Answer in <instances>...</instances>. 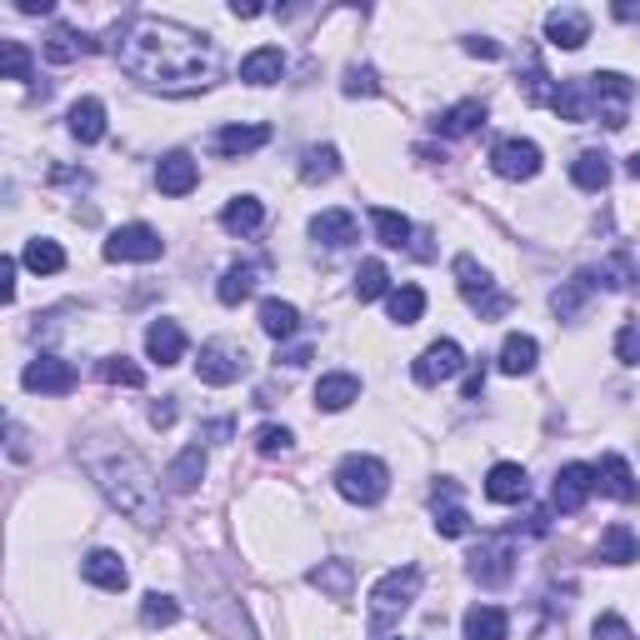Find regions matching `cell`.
Masks as SVG:
<instances>
[{
    "label": "cell",
    "mask_w": 640,
    "mask_h": 640,
    "mask_svg": "<svg viewBox=\"0 0 640 640\" xmlns=\"http://www.w3.org/2000/svg\"><path fill=\"white\" fill-rule=\"evenodd\" d=\"M110 56L120 60V71L131 81L166 95H190L221 81L215 40L180 21H161V15H131L126 25H116Z\"/></svg>",
    "instance_id": "cell-1"
},
{
    "label": "cell",
    "mask_w": 640,
    "mask_h": 640,
    "mask_svg": "<svg viewBox=\"0 0 640 640\" xmlns=\"http://www.w3.org/2000/svg\"><path fill=\"white\" fill-rule=\"evenodd\" d=\"M85 471H91V481L100 486V496L110 500V506L120 510V515H131L135 525H161L166 521V500H161V481H155V471L141 461L135 451H110V455H91L85 451Z\"/></svg>",
    "instance_id": "cell-2"
},
{
    "label": "cell",
    "mask_w": 640,
    "mask_h": 640,
    "mask_svg": "<svg viewBox=\"0 0 640 640\" xmlns=\"http://www.w3.org/2000/svg\"><path fill=\"white\" fill-rule=\"evenodd\" d=\"M415 595H420V566H401V570H391V576H380L376 591H370V630L386 636V630L411 611Z\"/></svg>",
    "instance_id": "cell-3"
},
{
    "label": "cell",
    "mask_w": 640,
    "mask_h": 640,
    "mask_svg": "<svg viewBox=\"0 0 640 640\" xmlns=\"http://www.w3.org/2000/svg\"><path fill=\"white\" fill-rule=\"evenodd\" d=\"M335 490H341L351 506H376V500H386V490H391V471H386V461H376V455H345V461L335 465Z\"/></svg>",
    "instance_id": "cell-4"
},
{
    "label": "cell",
    "mask_w": 640,
    "mask_h": 640,
    "mask_svg": "<svg viewBox=\"0 0 640 640\" xmlns=\"http://www.w3.org/2000/svg\"><path fill=\"white\" fill-rule=\"evenodd\" d=\"M455 285H461V296L471 300L475 310H481V320H496V316H506L510 310V296H500L496 291V281H490V271L475 256H455Z\"/></svg>",
    "instance_id": "cell-5"
},
{
    "label": "cell",
    "mask_w": 640,
    "mask_h": 640,
    "mask_svg": "<svg viewBox=\"0 0 640 640\" xmlns=\"http://www.w3.org/2000/svg\"><path fill=\"white\" fill-rule=\"evenodd\" d=\"M195 376L205 386H236L240 376H250V356L240 341H205L201 360H195Z\"/></svg>",
    "instance_id": "cell-6"
},
{
    "label": "cell",
    "mask_w": 640,
    "mask_h": 640,
    "mask_svg": "<svg viewBox=\"0 0 640 640\" xmlns=\"http://www.w3.org/2000/svg\"><path fill=\"white\" fill-rule=\"evenodd\" d=\"M585 81H591L595 120H605L611 131H620V126H626L630 100H636V85H630L620 71H595V75H585Z\"/></svg>",
    "instance_id": "cell-7"
},
{
    "label": "cell",
    "mask_w": 640,
    "mask_h": 640,
    "mask_svg": "<svg viewBox=\"0 0 640 640\" xmlns=\"http://www.w3.org/2000/svg\"><path fill=\"white\" fill-rule=\"evenodd\" d=\"M166 256V240H161V230L155 226H120V230H110V240H106V261H135V265H145V261H161Z\"/></svg>",
    "instance_id": "cell-8"
},
{
    "label": "cell",
    "mask_w": 640,
    "mask_h": 640,
    "mask_svg": "<svg viewBox=\"0 0 640 640\" xmlns=\"http://www.w3.org/2000/svg\"><path fill=\"white\" fill-rule=\"evenodd\" d=\"M490 166H496L500 180H531V176H541V145L525 141V135H506L490 151Z\"/></svg>",
    "instance_id": "cell-9"
},
{
    "label": "cell",
    "mask_w": 640,
    "mask_h": 640,
    "mask_svg": "<svg viewBox=\"0 0 640 640\" xmlns=\"http://www.w3.org/2000/svg\"><path fill=\"white\" fill-rule=\"evenodd\" d=\"M465 370V351L455 341H430L420 356H415L411 376L420 380V386H440V380H455Z\"/></svg>",
    "instance_id": "cell-10"
},
{
    "label": "cell",
    "mask_w": 640,
    "mask_h": 640,
    "mask_svg": "<svg viewBox=\"0 0 640 640\" xmlns=\"http://www.w3.org/2000/svg\"><path fill=\"white\" fill-rule=\"evenodd\" d=\"M21 386L31 395H71L75 391V366L60 356H36L21 370Z\"/></svg>",
    "instance_id": "cell-11"
},
{
    "label": "cell",
    "mask_w": 640,
    "mask_h": 640,
    "mask_svg": "<svg viewBox=\"0 0 640 640\" xmlns=\"http://www.w3.org/2000/svg\"><path fill=\"white\" fill-rule=\"evenodd\" d=\"M595 490V465H581V461H570L556 471V486H550V506L560 510V515H576V510L591 500Z\"/></svg>",
    "instance_id": "cell-12"
},
{
    "label": "cell",
    "mask_w": 640,
    "mask_h": 640,
    "mask_svg": "<svg viewBox=\"0 0 640 640\" xmlns=\"http://www.w3.org/2000/svg\"><path fill=\"white\" fill-rule=\"evenodd\" d=\"M481 585H506L510 570H515V546L510 541H481V550L471 556V566H465Z\"/></svg>",
    "instance_id": "cell-13"
},
{
    "label": "cell",
    "mask_w": 640,
    "mask_h": 640,
    "mask_svg": "<svg viewBox=\"0 0 640 640\" xmlns=\"http://www.w3.org/2000/svg\"><path fill=\"white\" fill-rule=\"evenodd\" d=\"M155 186H161V195H190V190L201 186V166L186 151H170L155 166Z\"/></svg>",
    "instance_id": "cell-14"
},
{
    "label": "cell",
    "mask_w": 640,
    "mask_h": 640,
    "mask_svg": "<svg viewBox=\"0 0 640 640\" xmlns=\"http://www.w3.org/2000/svg\"><path fill=\"white\" fill-rule=\"evenodd\" d=\"M486 496L496 500V506H521V500L531 496V475H525V465H515V461L490 465V475H486Z\"/></svg>",
    "instance_id": "cell-15"
},
{
    "label": "cell",
    "mask_w": 640,
    "mask_h": 640,
    "mask_svg": "<svg viewBox=\"0 0 640 640\" xmlns=\"http://www.w3.org/2000/svg\"><path fill=\"white\" fill-rule=\"evenodd\" d=\"M595 490H605L611 500H636L640 486H636V471H630L626 455H601V465H595Z\"/></svg>",
    "instance_id": "cell-16"
},
{
    "label": "cell",
    "mask_w": 640,
    "mask_h": 640,
    "mask_svg": "<svg viewBox=\"0 0 640 640\" xmlns=\"http://www.w3.org/2000/svg\"><path fill=\"white\" fill-rule=\"evenodd\" d=\"M546 40L550 46H560V50H581L585 40H591V15L585 11H550L546 15Z\"/></svg>",
    "instance_id": "cell-17"
},
{
    "label": "cell",
    "mask_w": 640,
    "mask_h": 640,
    "mask_svg": "<svg viewBox=\"0 0 640 640\" xmlns=\"http://www.w3.org/2000/svg\"><path fill=\"white\" fill-rule=\"evenodd\" d=\"M81 576L91 585H100V591H126V585H131V570H126V560H120L116 550H91V556L81 560Z\"/></svg>",
    "instance_id": "cell-18"
},
{
    "label": "cell",
    "mask_w": 640,
    "mask_h": 640,
    "mask_svg": "<svg viewBox=\"0 0 640 640\" xmlns=\"http://www.w3.org/2000/svg\"><path fill=\"white\" fill-rule=\"evenodd\" d=\"M550 110H556L560 120H570V126H581V120H595L591 81H585V75H576V81H560V85H556V100H550Z\"/></svg>",
    "instance_id": "cell-19"
},
{
    "label": "cell",
    "mask_w": 640,
    "mask_h": 640,
    "mask_svg": "<svg viewBox=\"0 0 640 640\" xmlns=\"http://www.w3.org/2000/svg\"><path fill=\"white\" fill-rule=\"evenodd\" d=\"M145 356L155 366H176L186 356V331H180L176 320H151V331H145Z\"/></svg>",
    "instance_id": "cell-20"
},
{
    "label": "cell",
    "mask_w": 640,
    "mask_h": 640,
    "mask_svg": "<svg viewBox=\"0 0 640 640\" xmlns=\"http://www.w3.org/2000/svg\"><path fill=\"white\" fill-rule=\"evenodd\" d=\"M306 581L316 585L320 595H331V601H351V591H356V566H351V560H320V566H310Z\"/></svg>",
    "instance_id": "cell-21"
},
{
    "label": "cell",
    "mask_w": 640,
    "mask_h": 640,
    "mask_svg": "<svg viewBox=\"0 0 640 640\" xmlns=\"http://www.w3.org/2000/svg\"><path fill=\"white\" fill-rule=\"evenodd\" d=\"M201 481H205V451L201 446H186V451L166 465V490L170 496H190Z\"/></svg>",
    "instance_id": "cell-22"
},
{
    "label": "cell",
    "mask_w": 640,
    "mask_h": 640,
    "mask_svg": "<svg viewBox=\"0 0 640 640\" xmlns=\"http://www.w3.org/2000/svg\"><path fill=\"white\" fill-rule=\"evenodd\" d=\"M356 236H360V226H356V215L351 211H320L316 221H310V240H316V246L341 250V246H351Z\"/></svg>",
    "instance_id": "cell-23"
},
{
    "label": "cell",
    "mask_w": 640,
    "mask_h": 640,
    "mask_svg": "<svg viewBox=\"0 0 640 640\" xmlns=\"http://www.w3.org/2000/svg\"><path fill=\"white\" fill-rule=\"evenodd\" d=\"M66 131H71L81 145H95L100 135H106V106H100L95 95H81V100L71 106V116H66Z\"/></svg>",
    "instance_id": "cell-24"
},
{
    "label": "cell",
    "mask_w": 640,
    "mask_h": 640,
    "mask_svg": "<svg viewBox=\"0 0 640 640\" xmlns=\"http://www.w3.org/2000/svg\"><path fill=\"white\" fill-rule=\"evenodd\" d=\"M360 401V380L351 376V370H331V376H320L316 386V405L320 411H345V405H356Z\"/></svg>",
    "instance_id": "cell-25"
},
{
    "label": "cell",
    "mask_w": 640,
    "mask_h": 640,
    "mask_svg": "<svg viewBox=\"0 0 640 640\" xmlns=\"http://www.w3.org/2000/svg\"><path fill=\"white\" fill-rule=\"evenodd\" d=\"M481 126H486V106L481 100H461V106L436 116V135H446V141H461V135L481 131Z\"/></svg>",
    "instance_id": "cell-26"
},
{
    "label": "cell",
    "mask_w": 640,
    "mask_h": 640,
    "mask_svg": "<svg viewBox=\"0 0 640 640\" xmlns=\"http://www.w3.org/2000/svg\"><path fill=\"white\" fill-rule=\"evenodd\" d=\"M465 640H506L510 636V616L500 611V605H471L461 620Z\"/></svg>",
    "instance_id": "cell-27"
},
{
    "label": "cell",
    "mask_w": 640,
    "mask_h": 640,
    "mask_svg": "<svg viewBox=\"0 0 640 640\" xmlns=\"http://www.w3.org/2000/svg\"><path fill=\"white\" fill-rule=\"evenodd\" d=\"M281 75H285L281 46H261V50H250V56L240 60V81L246 85H275Z\"/></svg>",
    "instance_id": "cell-28"
},
{
    "label": "cell",
    "mask_w": 640,
    "mask_h": 640,
    "mask_svg": "<svg viewBox=\"0 0 640 640\" xmlns=\"http://www.w3.org/2000/svg\"><path fill=\"white\" fill-rule=\"evenodd\" d=\"M221 226H226L230 236H256V230L265 226V205L256 201V195H236V201H226V211H221Z\"/></svg>",
    "instance_id": "cell-29"
},
{
    "label": "cell",
    "mask_w": 640,
    "mask_h": 640,
    "mask_svg": "<svg viewBox=\"0 0 640 640\" xmlns=\"http://www.w3.org/2000/svg\"><path fill=\"white\" fill-rule=\"evenodd\" d=\"M535 360H541V345H535V335H506V345H500V370L506 376H531Z\"/></svg>",
    "instance_id": "cell-30"
},
{
    "label": "cell",
    "mask_w": 640,
    "mask_h": 640,
    "mask_svg": "<svg viewBox=\"0 0 640 640\" xmlns=\"http://www.w3.org/2000/svg\"><path fill=\"white\" fill-rule=\"evenodd\" d=\"M271 141V126H226V131H215V151L221 155H250L261 151Z\"/></svg>",
    "instance_id": "cell-31"
},
{
    "label": "cell",
    "mask_w": 640,
    "mask_h": 640,
    "mask_svg": "<svg viewBox=\"0 0 640 640\" xmlns=\"http://www.w3.org/2000/svg\"><path fill=\"white\" fill-rule=\"evenodd\" d=\"M601 560L605 566H630V560H640V541L630 525H605L601 531Z\"/></svg>",
    "instance_id": "cell-32"
},
{
    "label": "cell",
    "mask_w": 640,
    "mask_h": 640,
    "mask_svg": "<svg viewBox=\"0 0 640 640\" xmlns=\"http://www.w3.org/2000/svg\"><path fill=\"white\" fill-rule=\"evenodd\" d=\"M261 331L271 335V341H291V335L300 331V310L291 306V300H261Z\"/></svg>",
    "instance_id": "cell-33"
},
{
    "label": "cell",
    "mask_w": 640,
    "mask_h": 640,
    "mask_svg": "<svg viewBox=\"0 0 640 640\" xmlns=\"http://www.w3.org/2000/svg\"><path fill=\"white\" fill-rule=\"evenodd\" d=\"M570 180L581 190H605L611 186V155L605 151H581L576 155V166H570Z\"/></svg>",
    "instance_id": "cell-34"
},
{
    "label": "cell",
    "mask_w": 640,
    "mask_h": 640,
    "mask_svg": "<svg viewBox=\"0 0 640 640\" xmlns=\"http://www.w3.org/2000/svg\"><path fill=\"white\" fill-rule=\"evenodd\" d=\"M335 176H341V151H335V145H310V151L300 155V180L320 186V180H335Z\"/></svg>",
    "instance_id": "cell-35"
},
{
    "label": "cell",
    "mask_w": 640,
    "mask_h": 640,
    "mask_svg": "<svg viewBox=\"0 0 640 640\" xmlns=\"http://www.w3.org/2000/svg\"><path fill=\"white\" fill-rule=\"evenodd\" d=\"M370 226H376L380 246H391V250L411 246V221H405L401 211H391V205H376V211H370Z\"/></svg>",
    "instance_id": "cell-36"
},
{
    "label": "cell",
    "mask_w": 640,
    "mask_h": 640,
    "mask_svg": "<svg viewBox=\"0 0 640 640\" xmlns=\"http://www.w3.org/2000/svg\"><path fill=\"white\" fill-rule=\"evenodd\" d=\"M256 281H261V265H230L221 275V285H215V296H221V306H240L256 291Z\"/></svg>",
    "instance_id": "cell-37"
},
{
    "label": "cell",
    "mask_w": 640,
    "mask_h": 640,
    "mask_svg": "<svg viewBox=\"0 0 640 640\" xmlns=\"http://www.w3.org/2000/svg\"><path fill=\"white\" fill-rule=\"evenodd\" d=\"M81 50H95V40H85L81 31H71V25H50V36H46V60L66 66V60H75Z\"/></svg>",
    "instance_id": "cell-38"
},
{
    "label": "cell",
    "mask_w": 640,
    "mask_h": 640,
    "mask_svg": "<svg viewBox=\"0 0 640 640\" xmlns=\"http://www.w3.org/2000/svg\"><path fill=\"white\" fill-rule=\"evenodd\" d=\"M591 291H595V285H591V271H581L576 281H566V285L556 291V296H550V310H556L560 320H576V316H581V306H585V296H591Z\"/></svg>",
    "instance_id": "cell-39"
},
{
    "label": "cell",
    "mask_w": 640,
    "mask_h": 640,
    "mask_svg": "<svg viewBox=\"0 0 640 640\" xmlns=\"http://www.w3.org/2000/svg\"><path fill=\"white\" fill-rule=\"evenodd\" d=\"M386 310H391L395 325H415V320L426 316V291L420 285H401V291L386 296Z\"/></svg>",
    "instance_id": "cell-40"
},
{
    "label": "cell",
    "mask_w": 640,
    "mask_h": 640,
    "mask_svg": "<svg viewBox=\"0 0 640 640\" xmlns=\"http://www.w3.org/2000/svg\"><path fill=\"white\" fill-rule=\"evenodd\" d=\"M25 265L36 275H56V271H66V250L56 246V240H46V236H36V240H25V256H21Z\"/></svg>",
    "instance_id": "cell-41"
},
{
    "label": "cell",
    "mask_w": 640,
    "mask_h": 640,
    "mask_svg": "<svg viewBox=\"0 0 640 640\" xmlns=\"http://www.w3.org/2000/svg\"><path fill=\"white\" fill-rule=\"evenodd\" d=\"M180 620V605H176V595H161V591H151L141 601V626L145 630H166V626H176Z\"/></svg>",
    "instance_id": "cell-42"
},
{
    "label": "cell",
    "mask_w": 640,
    "mask_h": 640,
    "mask_svg": "<svg viewBox=\"0 0 640 640\" xmlns=\"http://www.w3.org/2000/svg\"><path fill=\"white\" fill-rule=\"evenodd\" d=\"M380 296H391V271L380 261H366L356 271V300L366 306V300H380Z\"/></svg>",
    "instance_id": "cell-43"
},
{
    "label": "cell",
    "mask_w": 640,
    "mask_h": 640,
    "mask_svg": "<svg viewBox=\"0 0 640 640\" xmlns=\"http://www.w3.org/2000/svg\"><path fill=\"white\" fill-rule=\"evenodd\" d=\"M95 370H100V380H106V386H131V391H135V386H145V370L135 366V360H126V356H106Z\"/></svg>",
    "instance_id": "cell-44"
},
{
    "label": "cell",
    "mask_w": 640,
    "mask_h": 640,
    "mask_svg": "<svg viewBox=\"0 0 640 640\" xmlns=\"http://www.w3.org/2000/svg\"><path fill=\"white\" fill-rule=\"evenodd\" d=\"M0 66H5V81H31V50L21 40H5L0 46Z\"/></svg>",
    "instance_id": "cell-45"
},
{
    "label": "cell",
    "mask_w": 640,
    "mask_h": 640,
    "mask_svg": "<svg viewBox=\"0 0 640 640\" xmlns=\"http://www.w3.org/2000/svg\"><path fill=\"white\" fill-rule=\"evenodd\" d=\"M291 446H296V436H291L285 426H261L256 430V451L261 455H285Z\"/></svg>",
    "instance_id": "cell-46"
},
{
    "label": "cell",
    "mask_w": 640,
    "mask_h": 640,
    "mask_svg": "<svg viewBox=\"0 0 640 640\" xmlns=\"http://www.w3.org/2000/svg\"><path fill=\"white\" fill-rule=\"evenodd\" d=\"M436 531L461 541V535H471V515H465L461 506H446V510H436Z\"/></svg>",
    "instance_id": "cell-47"
},
{
    "label": "cell",
    "mask_w": 640,
    "mask_h": 640,
    "mask_svg": "<svg viewBox=\"0 0 640 640\" xmlns=\"http://www.w3.org/2000/svg\"><path fill=\"white\" fill-rule=\"evenodd\" d=\"M345 95H380V81L370 66H351L345 71Z\"/></svg>",
    "instance_id": "cell-48"
},
{
    "label": "cell",
    "mask_w": 640,
    "mask_h": 640,
    "mask_svg": "<svg viewBox=\"0 0 640 640\" xmlns=\"http://www.w3.org/2000/svg\"><path fill=\"white\" fill-rule=\"evenodd\" d=\"M616 356L626 360V366H640V320H630L626 331L616 335Z\"/></svg>",
    "instance_id": "cell-49"
},
{
    "label": "cell",
    "mask_w": 640,
    "mask_h": 640,
    "mask_svg": "<svg viewBox=\"0 0 640 640\" xmlns=\"http://www.w3.org/2000/svg\"><path fill=\"white\" fill-rule=\"evenodd\" d=\"M595 640H636V636H630V626L620 616H601L595 620Z\"/></svg>",
    "instance_id": "cell-50"
},
{
    "label": "cell",
    "mask_w": 640,
    "mask_h": 640,
    "mask_svg": "<svg viewBox=\"0 0 640 640\" xmlns=\"http://www.w3.org/2000/svg\"><path fill=\"white\" fill-rule=\"evenodd\" d=\"M465 50L471 56H481V60H500L506 50H500V40H490V36H465Z\"/></svg>",
    "instance_id": "cell-51"
},
{
    "label": "cell",
    "mask_w": 640,
    "mask_h": 640,
    "mask_svg": "<svg viewBox=\"0 0 640 640\" xmlns=\"http://www.w3.org/2000/svg\"><path fill=\"white\" fill-rule=\"evenodd\" d=\"M151 426H161V430L176 426V395H166V401H155V405H151Z\"/></svg>",
    "instance_id": "cell-52"
},
{
    "label": "cell",
    "mask_w": 640,
    "mask_h": 640,
    "mask_svg": "<svg viewBox=\"0 0 640 640\" xmlns=\"http://www.w3.org/2000/svg\"><path fill=\"white\" fill-rule=\"evenodd\" d=\"M0 300H15V261H0Z\"/></svg>",
    "instance_id": "cell-53"
},
{
    "label": "cell",
    "mask_w": 640,
    "mask_h": 640,
    "mask_svg": "<svg viewBox=\"0 0 640 640\" xmlns=\"http://www.w3.org/2000/svg\"><path fill=\"white\" fill-rule=\"evenodd\" d=\"M230 420H211V426H201V440H230Z\"/></svg>",
    "instance_id": "cell-54"
},
{
    "label": "cell",
    "mask_w": 640,
    "mask_h": 640,
    "mask_svg": "<svg viewBox=\"0 0 640 640\" xmlns=\"http://www.w3.org/2000/svg\"><path fill=\"white\" fill-rule=\"evenodd\" d=\"M481 386H486V366H475L471 376H465V401H475V395H481Z\"/></svg>",
    "instance_id": "cell-55"
},
{
    "label": "cell",
    "mask_w": 640,
    "mask_h": 640,
    "mask_svg": "<svg viewBox=\"0 0 640 640\" xmlns=\"http://www.w3.org/2000/svg\"><path fill=\"white\" fill-rule=\"evenodd\" d=\"M15 11H21V15H46L50 0H15Z\"/></svg>",
    "instance_id": "cell-56"
},
{
    "label": "cell",
    "mask_w": 640,
    "mask_h": 640,
    "mask_svg": "<svg viewBox=\"0 0 640 640\" xmlns=\"http://www.w3.org/2000/svg\"><path fill=\"white\" fill-rule=\"evenodd\" d=\"M230 15H236V21H256V15H261V5H250V0H236V5H230Z\"/></svg>",
    "instance_id": "cell-57"
},
{
    "label": "cell",
    "mask_w": 640,
    "mask_h": 640,
    "mask_svg": "<svg viewBox=\"0 0 640 640\" xmlns=\"http://www.w3.org/2000/svg\"><path fill=\"white\" fill-rule=\"evenodd\" d=\"M285 366H306V360H310V351H306V345H300V351H285Z\"/></svg>",
    "instance_id": "cell-58"
},
{
    "label": "cell",
    "mask_w": 640,
    "mask_h": 640,
    "mask_svg": "<svg viewBox=\"0 0 640 640\" xmlns=\"http://www.w3.org/2000/svg\"><path fill=\"white\" fill-rule=\"evenodd\" d=\"M11 455H25V436H21V426L11 420Z\"/></svg>",
    "instance_id": "cell-59"
},
{
    "label": "cell",
    "mask_w": 640,
    "mask_h": 640,
    "mask_svg": "<svg viewBox=\"0 0 640 640\" xmlns=\"http://www.w3.org/2000/svg\"><path fill=\"white\" fill-rule=\"evenodd\" d=\"M630 176H636V180H640V151H636V155H630Z\"/></svg>",
    "instance_id": "cell-60"
},
{
    "label": "cell",
    "mask_w": 640,
    "mask_h": 640,
    "mask_svg": "<svg viewBox=\"0 0 640 640\" xmlns=\"http://www.w3.org/2000/svg\"><path fill=\"white\" fill-rule=\"evenodd\" d=\"M630 285H636V291H640V271H630Z\"/></svg>",
    "instance_id": "cell-61"
}]
</instances>
